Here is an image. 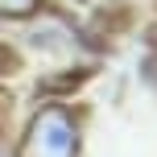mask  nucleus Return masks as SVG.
Returning <instances> with one entry per match:
<instances>
[{
    "mask_svg": "<svg viewBox=\"0 0 157 157\" xmlns=\"http://www.w3.org/2000/svg\"><path fill=\"white\" fill-rule=\"evenodd\" d=\"M0 157H4V153H0Z\"/></svg>",
    "mask_w": 157,
    "mask_h": 157,
    "instance_id": "nucleus-3",
    "label": "nucleus"
},
{
    "mask_svg": "<svg viewBox=\"0 0 157 157\" xmlns=\"http://www.w3.org/2000/svg\"><path fill=\"white\" fill-rule=\"evenodd\" d=\"M78 149V132L66 108H46L33 116L29 136L21 145V157H75Z\"/></svg>",
    "mask_w": 157,
    "mask_h": 157,
    "instance_id": "nucleus-1",
    "label": "nucleus"
},
{
    "mask_svg": "<svg viewBox=\"0 0 157 157\" xmlns=\"http://www.w3.org/2000/svg\"><path fill=\"white\" fill-rule=\"evenodd\" d=\"M37 0H0V17H33Z\"/></svg>",
    "mask_w": 157,
    "mask_h": 157,
    "instance_id": "nucleus-2",
    "label": "nucleus"
}]
</instances>
